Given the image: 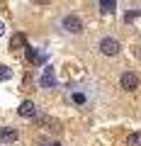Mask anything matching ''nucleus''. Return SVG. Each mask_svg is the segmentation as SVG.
Segmentation results:
<instances>
[{"instance_id":"1","label":"nucleus","mask_w":141,"mask_h":146,"mask_svg":"<svg viewBox=\"0 0 141 146\" xmlns=\"http://www.w3.org/2000/svg\"><path fill=\"white\" fill-rule=\"evenodd\" d=\"M61 29L66 32V34L78 36V34H83L85 25H83V20H80L78 15H63V17H61Z\"/></svg>"},{"instance_id":"2","label":"nucleus","mask_w":141,"mask_h":146,"mask_svg":"<svg viewBox=\"0 0 141 146\" xmlns=\"http://www.w3.org/2000/svg\"><path fill=\"white\" fill-rule=\"evenodd\" d=\"M97 49H100V54H102V56L115 58V56H119L122 44H119V39H117V36H102V39H100V44H97Z\"/></svg>"},{"instance_id":"3","label":"nucleus","mask_w":141,"mask_h":146,"mask_svg":"<svg viewBox=\"0 0 141 146\" xmlns=\"http://www.w3.org/2000/svg\"><path fill=\"white\" fill-rule=\"evenodd\" d=\"M139 83H141V78L136 76L134 71H124V73L119 76V88L126 90V93H134V90L139 88Z\"/></svg>"},{"instance_id":"4","label":"nucleus","mask_w":141,"mask_h":146,"mask_svg":"<svg viewBox=\"0 0 141 146\" xmlns=\"http://www.w3.org/2000/svg\"><path fill=\"white\" fill-rule=\"evenodd\" d=\"M17 115L24 117V119H34V117L39 115V110H37V102L34 100H24V102L17 107Z\"/></svg>"},{"instance_id":"5","label":"nucleus","mask_w":141,"mask_h":146,"mask_svg":"<svg viewBox=\"0 0 141 146\" xmlns=\"http://www.w3.org/2000/svg\"><path fill=\"white\" fill-rule=\"evenodd\" d=\"M39 85H42L44 90L56 88V76H54V68H51V66H46V68H44V76H42V80H39Z\"/></svg>"},{"instance_id":"6","label":"nucleus","mask_w":141,"mask_h":146,"mask_svg":"<svg viewBox=\"0 0 141 146\" xmlns=\"http://www.w3.org/2000/svg\"><path fill=\"white\" fill-rule=\"evenodd\" d=\"M17 139H20L17 129H12V127H3L0 129V144H15Z\"/></svg>"},{"instance_id":"7","label":"nucleus","mask_w":141,"mask_h":146,"mask_svg":"<svg viewBox=\"0 0 141 146\" xmlns=\"http://www.w3.org/2000/svg\"><path fill=\"white\" fill-rule=\"evenodd\" d=\"M27 46V36L22 34V32H17V34L10 36V49L12 51H17V49H24Z\"/></svg>"},{"instance_id":"8","label":"nucleus","mask_w":141,"mask_h":146,"mask_svg":"<svg viewBox=\"0 0 141 146\" xmlns=\"http://www.w3.org/2000/svg\"><path fill=\"white\" fill-rule=\"evenodd\" d=\"M24 51H27V58H29L32 63H44V58H46L44 54H39L37 49H32V46H24Z\"/></svg>"},{"instance_id":"9","label":"nucleus","mask_w":141,"mask_h":146,"mask_svg":"<svg viewBox=\"0 0 141 146\" xmlns=\"http://www.w3.org/2000/svg\"><path fill=\"white\" fill-rule=\"evenodd\" d=\"M115 10H117V3H115V0H100V12L112 15Z\"/></svg>"},{"instance_id":"10","label":"nucleus","mask_w":141,"mask_h":146,"mask_svg":"<svg viewBox=\"0 0 141 146\" xmlns=\"http://www.w3.org/2000/svg\"><path fill=\"white\" fill-rule=\"evenodd\" d=\"M12 78V68L5 66V63H0V83H5V80Z\"/></svg>"},{"instance_id":"11","label":"nucleus","mask_w":141,"mask_h":146,"mask_svg":"<svg viewBox=\"0 0 141 146\" xmlns=\"http://www.w3.org/2000/svg\"><path fill=\"white\" fill-rule=\"evenodd\" d=\"M71 102L78 105V107H83V105H88V98H85L83 93H71Z\"/></svg>"},{"instance_id":"12","label":"nucleus","mask_w":141,"mask_h":146,"mask_svg":"<svg viewBox=\"0 0 141 146\" xmlns=\"http://www.w3.org/2000/svg\"><path fill=\"white\" fill-rule=\"evenodd\" d=\"M126 146H141V131H131L126 136Z\"/></svg>"},{"instance_id":"13","label":"nucleus","mask_w":141,"mask_h":146,"mask_svg":"<svg viewBox=\"0 0 141 146\" xmlns=\"http://www.w3.org/2000/svg\"><path fill=\"white\" fill-rule=\"evenodd\" d=\"M5 34V25H3V22H0V36Z\"/></svg>"},{"instance_id":"14","label":"nucleus","mask_w":141,"mask_h":146,"mask_svg":"<svg viewBox=\"0 0 141 146\" xmlns=\"http://www.w3.org/2000/svg\"><path fill=\"white\" fill-rule=\"evenodd\" d=\"M42 146H61V144H58V141H54V144H42Z\"/></svg>"},{"instance_id":"15","label":"nucleus","mask_w":141,"mask_h":146,"mask_svg":"<svg viewBox=\"0 0 141 146\" xmlns=\"http://www.w3.org/2000/svg\"><path fill=\"white\" fill-rule=\"evenodd\" d=\"M34 3H39V5H44V3H49V0H34Z\"/></svg>"}]
</instances>
